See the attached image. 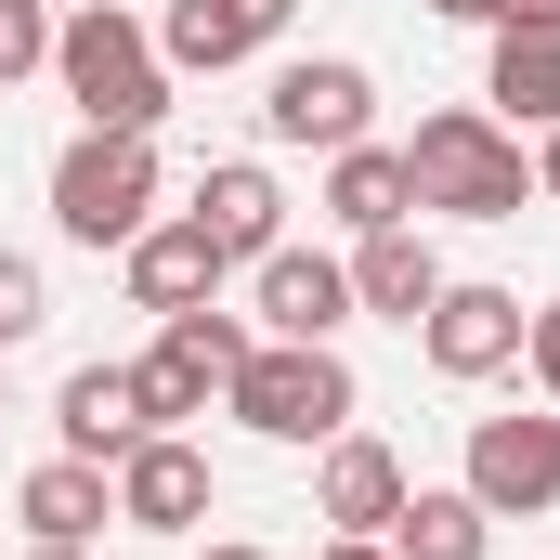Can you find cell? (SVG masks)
I'll return each mask as SVG.
<instances>
[{
	"label": "cell",
	"mask_w": 560,
	"mask_h": 560,
	"mask_svg": "<svg viewBox=\"0 0 560 560\" xmlns=\"http://www.w3.org/2000/svg\"><path fill=\"white\" fill-rule=\"evenodd\" d=\"M52 79H66V105L92 131H156L170 118V66H156V26H143L131 0L52 13Z\"/></svg>",
	"instance_id": "cell-1"
},
{
	"label": "cell",
	"mask_w": 560,
	"mask_h": 560,
	"mask_svg": "<svg viewBox=\"0 0 560 560\" xmlns=\"http://www.w3.org/2000/svg\"><path fill=\"white\" fill-rule=\"evenodd\" d=\"M405 183H418V209L443 222H522L535 209V156L509 118H482V105H430L418 143H405Z\"/></svg>",
	"instance_id": "cell-2"
},
{
	"label": "cell",
	"mask_w": 560,
	"mask_h": 560,
	"mask_svg": "<svg viewBox=\"0 0 560 560\" xmlns=\"http://www.w3.org/2000/svg\"><path fill=\"white\" fill-rule=\"evenodd\" d=\"M222 405L261 430V443H339L365 392H352L339 339H248V365L222 378Z\"/></svg>",
	"instance_id": "cell-3"
},
{
	"label": "cell",
	"mask_w": 560,
	"mask_h": 560,
	"mask_svg": "<svg viewBox=\"0 0 560 560\" xmlns=\"http://www.w3.org/2000/svg\"><path fill=\"white\" fill-rule=\"evenodd\" d=\"M52 222L79 248H131L156 222V131H79L52 156Z\"/></svg>",
	"instance_id": "cell-4"
},
{
	"label": "cell",
	"mask_w": 560,
	"mask_h": 560,
	"mask_svg": "<svg viewBox=\"0 0 560 560\" xmlns=\"http://www.w3.org/2000/svg\"><path fill=\"white\" fill-rule=\"evenodd\" d=\"M235 365H248V326L196 300V313L156 326V352L131 365V392H143V418H156V430H183V418H209V392H222Z\"/></svg>",
	"instance_id": "cell-5"
},
{
	"label": "cell",
	"mask_w": 560,
	"mask_h": 560,
	"mask_svg": "<svg viewBox=\"0 0 560 560\" xmlns=\"http://www.w3.org/2000/svg\"><path fill=\"white\" fill-rule=\"evenodd\" d=\"M365 118H378V79H365L352 52H300V66H275V92H261V131L313 143V156L365 143Z\"/></svg>",
	"instance_id": "cell-6"
},
{
	"label": "cell",
	"mask_w": 560,
	"mask_h": 560,
	"mask_svg": "<svg viewBox=\"0 0 560 560\" xmlns=\"http://www.w3.org/2000/svg\"><path fill=\"white\" fill-rule=\"evenodd\" d=\"M495 522H535L560 509V405L548 418H469V469H456Z\"/></svg>",
	"instance_id": "cell-7"
},
{
	"label": "cell",
	"mask_w": 560,
	"mask_h": 560,
	"mask_svg": "<svg viewBox=\"0 0 560 560\" xmlns=\"http://www.w3.org/2000/svg\"><path fill=\"white\" fill-rule=\"evenodd\" d=\"M522 300L509 287H456L443 275V300L418 313V352H430V378H495V365H522Z\"/></svg>",
	"instance_id": "cell-8"
},
{
	"label": "cell",
	"mask_w": 560,
	"mask_h": 560,
	"mask_svg": "<svg viewBox=\"0 0 560 560\" xmlns=\"http://www.w3.org/2000/svg\"><path fill=\"white\" fill-rule=\"evenodd\" d=\"M118 522L131 535H196L209 522V456L183 430H143L131 456H118Z\"/></svg>",
	"instance_id": "cell-9"
},
{
	"label": "cell",
	"mask_w": 560,
	"mask_h": 560,
	"mask_svg": "<svg viewBox=\"0 0 560 560\" xmlns=\"http://www.w3.org/2000/svg\"><path fill=\"white\" fill-rule=\"evenodd\" d=\"M405 495H418V482H405V456H392L378 430H339L326 469H313V522H326V535H392Z\"/></svg>",
	"instance_id": "cell-10"
},
{
	"label": "cell",
	"mask_w": 560,
	"mask_h": 560,
	"mask_svg": "<svg viewBox=\"0 0 560 560\" xmlns=\"http://www.w3.org/2000/svg\"><path fill=\"white\" fill-rule=\"evenodd\" d=\"M118 261H131V300L156 313V326H170V313H196V300H222V275H235V261L209 248V222H196V209H183V222H143Z\"/></svg>",
	"instance_id": "cell-11"
},
{
	"label": "cell",
	"mask_w": 560,
	"mask_h": 560,
	"mask_svg": "<svg viewBox=\"0 0 560 560\" xmlns=\"http://www.w3.org/2000/svg\"><path fill=\"white\" fill-rule=\"evenodd\" d=\"M248 275H261V339H339L352 326V261H326V248H261Z\"/></svg>",
	"instance_id": "cell-12"
},
{
	"label": "cell",
	"mask_w": 560,
	"mask_h": 560,
	"mask_svg": "<svg viewBox=\"0 0 560 560\" xmlns=\"http://www.w3.org/2000/svg\"><path fill=\"white\" fill-rule=\"evenodd\" d=\"M275 26H287V0H170V26H156V66H183V79H222V66H248Z\"/></svg>",
	"instance_id": "cell-13"
},
{
	"label": "cell",
	"mask_w": 560,
	"mask_h": 560,
	"mask_svg": "<svg viewBox=\"0 0 560 560\" xmlns=\"http://www.w3.org/2000/svg\"><path fill=\"white\" fill-rule=\"evenodd\" d=\"M52 430H66V456H92V469H118V456H131L143 430V392H131V365H79V378H66V392H52Z\"/></svg>",
	"instance_id": "cell-14"
},
{
	"label": "cell",
	"mask_w": 560,
	"mask_h": 560,
	"mask_svg": "<svg viewBox=\"0 0 560 560\" xmlns=\"http://www.w3.org/2000/svg\"><path fill=\"white\" fill-rule=\"evenodd\" d=\"M13 522H26L39 548H92V535L118 522V469H92V456H52V469H26Z\"/></svg>",
	"instance_id": "cell-15"
},
{
	"label": "cell",
	"mask_w": 560,
	"mask_h": 560,
	"mask_svg": "<svg viewBox=\"0 0 560 560\" xmlns=\"http://www.w3.org/2000/svg\"><path fill=\"white\" fill-rule=\"evenodd\" d=\"M196 222H209V248L222 261H261V248H287V196L261 156H222L209 183H196Z\"/></svg>",
	"instance_id": "cell-16"
},
{
	"label": "cell",
	"mask_w": 560,
	"mask_h": 560,
	"mask_svg": "<svg viewBox=\"0 0 560 560\" xmlns=\"http://www.w3.org/2000/svg\"><path fill=\"white\" fill-rule=\"evenodd\" d=\"M430 300H443V261H430L418 222H392V235H365L352 248V313H392V326H418Z\"/></svg>",
	"instance_id": "cell-17"
},
{
	"label": "cell",
	"mask_w": 560,
	"mask_h": 560,
	"mask_svg": "<svg viewBox=\"0 0 560 560\" xmlns=\"http://www.w3.org/2000/svg\"><path fill=\"white\" fill-rule=\"evenodd\" d=\"M326 209H339L352 235H392V222H418L405 143H339V156H326Z\"/></svg>",
	"instance_id": "cell-18"
},
{
	"label": "cell",
	"mask_w": 560,
	"mask_h": 560,
	"mask_svg": "<svg viewBox=\"0 0 560 560\" xmlns=\"http://www.w3.org/2000/svg\"><path fill=\"white\" fill-rule=\"evenodd\" d=\"M482 548H495V509L469 482H418L392 509V560H482Z\"/></svg>",
	"instance_id": "cell-19"
},
{
	"label": "cell",
	"mask_w": 560,
	"mask_h": 560,
	"mask_svg": "<svg viewBox=\"0 0 560 560\" xmlns=\"http://www.w3.org/2000/svg\"><path fill=\"white\" fill-rule=\"evenodd\" d=\"M482 105H509L522 131L560 118V26H495V66H482Z\"/></svg>",
	"instance_id": "cell-20"
},
{
	"label": "cell",
	"mask_w": 560,
	"mask_h": 560,
	"mask_svg": "<svg viewBox=\"0 0 560 560\" xmlns=\"http://www.w3.org/2000/svg\"><path fill=\"white\" fill-rule=\"evenodd\" d=\"M52 66V0H0V92Z\"/></svg>",
	"instance_id": "cell-21"
},
{
	"label": "cell",
	"mask_w": 560,
	"mask_h": 560,
	"mask_svg": "<svg viewBox=\"0 0 560 560\" xmlns=\"http://www.w3.org/2000/svg\"><path fill=\"white\" fill-rule=\"evenodd\" d=\"M39 326H52V287H39L26 248H0V352H13V339H39Z\"/></svg>",
	"instance_id": "cell-22"
},
{
	"label": "cell",
	"mask_w": 560,
	"mask_h": 560,
	"mask_svg": "<svg viewBox=\"0 0 560 560\" xmlns=\"http://www.w3.org/2000/svg\"><path fill=\"white\" fill-rule=\"evenodd\" d=\"M522 365H535V392H548V405H560V300H548V313H535V326H522Z\"/></svg>",
	"instance_id": "cell-23"
},
{
	"label": "cell",
	"mask_w": 560,
	"mask_h": 560,
	"mask_svg": "<svg viewBox=\"0 0 560 560\" xmlns=\"http://www.w3.org/2000/svg\"><path fill=\"white\" fill-rule=\"evenodd\" d=\"M535 196H548V209H560V118H548V131H535Z\"/></svg>",
	"instance_id": "cell-24"
},
{
	"label": "cell",
	"mask_w": 560,
	"mask_h": 560,
	"mask_svg": "<svg viewBox=\"0 0 560 560\" xmlns=\"http://www.w3.org/2000/svg\"><path fill=\"white\" fill-rule=\"evenodd\" d=\"M443 26H509V0H430Z\"/></svg>",
	"instance_id": "cell-25"
},
{
	"label": "cell",
	"mask_w": 560,
	"mask_h": 560,
	"mask_svg": "<svg viewBox=\"0 0 560 560\" xmlns=\"http://www.w3.org/2000/svg\"><path fill=\"white\" fill-rule=\"evenodd\" d=\"M313 560H392V535H326Z\"/></svg>",
	"instance_id": "cell-26"
},
{
	"label": "cell",
	"mask_w": 560,
	"mask_h": 560,
	"mask_svg": "<svg viewBox=\"0 0 560 560\" xmlns=\"http://www.w3.org/2000/svg\"><path fill=\"white\" fill-rule=\"evenodd\" d=\"M209 560H275V548H235V535H222V548H209Z\"/></svg>",
	"instance_id": "cell-27"
},
{
	"label": "cell",
	"mask_w": 560,
	"mask_h": 560,
	"mask_svg": "<svg viewBox=\"0 0 560 560\" xmlns=\"http://www.w3.org/2000/svg\"><path fill=\"white\" fill-rule=\"evenodd\" d=\"M26 560H92V548H26Z\"/></svg>",
	"instance_id": "cell-28"
},
{
	"label": "cell",
	"mask_w": 560,
	"mask_h": 560,
	"mask_svg": "<svg viewBox=\"0 0 560 560\" xmlns=\"http://www.w3.org/2000/svg\"><path fill=\"white\" fill-rule=\"evenodd\" d=\"M52 13H79V0H52Z\"/></svg>",
	"instance_id": "cell-29"
}]
</instances>
